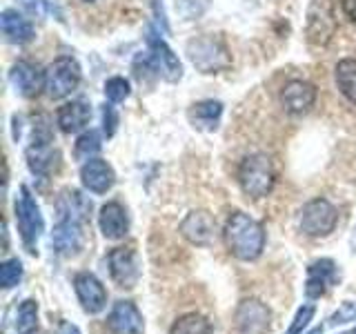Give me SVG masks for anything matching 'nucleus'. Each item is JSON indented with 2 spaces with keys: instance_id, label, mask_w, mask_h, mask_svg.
<instances>
[{
  "instance_id": "obj_1",
  "label": "nucleus",
  "mask_w": 356,
  "mask_h": 334,
  "mask_svg": "<svg viewBox=\"0 0 356 334\" xmlns=\"http://www.w3.org/2000/svg\"><path fill=\"white\" fill-rule=\"evenodd\" d=\"M225 245L241 261H256L265 250V230L245 212H232L225 223Z\"/></svg>"
},
{
  "instance_id": "obj_2",
  "label": "nucleus",
  "mask_w": 356,
  "mask_h": 334,
  "mask_svg": "<svg viewBox=\"0 0 356 334\" xmlns=\"http://www.w3.org/2000/svg\"><path fill=\"white\" fill-rule=\"evenodd\" d=\"M187 56L192 65L203 74H218L232 65V56L225 40L214 33H205L187 42Z\"/></svg>"
},
{
  "instance_id": "obj_3",
  "label": "nucleus",
  "mask_w": 356,
  "mask_h": 334,
  "mask_svg": "<svg viewBox=\"0 0 356 334\" xmlns=\"http://www.w3.org/2000/svg\"><path fill=\"white\" fill-rule=\"evenodd\" d=\"M27 165L36 176H49L58 170L60 152L54 148V134L47 118H38V125H33V138L27 148Z\"/></svg>"
},
{
  "instance_id": "obj_4",
  "label": "nucleus",
  "mask_w": 356,
  "mask_h": 334,
  "mask_svg": "<svg viewBox=\"0 0 356 334\" xmlns=\"http://www.w3.org/2000/svg\"><path fill=\"white\" fill-rule=\"evenodd\" d=\"M238 183L241 189L252 198H263L274 187V167L265 154L245 156L238 167Z\"/></svg>"
},
{
  "instance_id": "obj_5",
  "label": "nucleus",
  "mask_w": 356,
  "mask_h": 334,
  "mask_svg": "<svg viewBox=\"0 0 356 334\" xmlns=\"http://www.w3.org/2000/svg\"><path fill=\"white\" fill-rule=\"evenodd\" d=\"M16 223L20 239L25 243V248L29 254H36L38 250V239L44 230V221L40 214V207L36 203V198L29 192L27 185H20L18 198H16Z\"/></svg>"
},
{
  "instance_id": "obj_6",
  "label": "nucleus",
  "mask_w": 356,
  "mask_h": 334,
  "mask_svg": "<svg viewBox=\"0 0 356 334\" xmlns=\"http://www.w3.org/2000/svg\"><path fill=\"white\" fill-rule=\"evenodd\" d=\"M81 83V67L70 56L56 58L44 72V89L51 98H65Z\"/></svg>"
},
{
  "instance_id": "obj_7",
  "label": "nucleus",
  "mask_w": 356,
  "mask_h": 334,
  "mask_svg": "<svg viewBox=\"0 0 356 334\" xmlns=\"http://www.w3.org/2000/svg\"><path fill=\"white\" fill-rule=\"evenodd\" d=\"M339 223V212L327 198H314L300 212V230L307 237H327Z\"/></svg>"
},
{
  "instance_id": "obj_8",
  "label": "nucleus",
  "mask_w": 356,
  "mask_h": 334,
  "mask_svg": "<svg viewBox=\"0 0 356 334\" xmlns=\"http://www.w3.org/2000/svg\"><path fill=\"white\" fill-rule=\"evenodd\" d=\"M107 265L111 281L118 287L131 289L140 278V267H138V256L131 248H114L107 254Z\"/></svg>"
},
{
  "instance_id": "obj_9",
  "label": "nucleus",
  "mask_w": 356,
  "mask_h": 334,
  "mask_svg": "<svg viewBox=\"0 0 356 334\" xmlns=\"http://www.w3.org/2000/svg\"><path fill=\"white\" fill-rule=\"evenodd\" d=\"M272 323V312L267 305H263L261 301H243L236 308V315H234V326L241 334H265L270 330Z\"/></svg>"
},
{
  "instance_id": "obj_10",
  "label": "nucleus",
  "mask_w": 356,
  "mask_h": 334,
  "mask_svg": "<svg viewBox=\"0 0 356 334\" xmlns=\"http://www.w3.org/2000/svg\"><path fill=\"white\" fill-rule=\"evenodd\" d=\"M74 289L87 315H100L107 308V289L92 272H78L74 276Z\"/></svg>"
},
{
  "instance_id": "obj_11",
  "label": "nucleus",
  "mask_w": 356,
  "mask_h": 334,
  "mask_svg": "<svg viewBox=\"0 0 356 334\" xmlns=\"http://www.w3.org/2000/svg\"><path fill=\"white\" fill-rule=\"evenodd\" d=\"M147 47H149V56L154 61L156 72H159L165 81L176 83L178 78L183 76L181 61H178V56L167 47V42L154 29H149V33H147Z\"/></svg>"
},
{
  "instance_id": "obj_12",
  "label": "nucleus",
  "mask_w": 356,
  "mask_h": 334,
  "mask_svg": "<svg viewBox=\"0 0 356 334\" xmlns=\"http://www.w3.org/2000/svg\"><path fill=\"white\" fill-rule=\"evenodd\" d=\"M337 31V20L327 0H314L307 11V40L314 45H327Z\"/></svg>"
},
{
  "instance_id": "obj_13",
  "label": "nucleus",
  "mask_w": 356,
  "mask_h": 334,
  "mask_svg": "<svg viewBox=\"0 0 356 334\" xmlns=\"http://www.w3.org/2000/svg\"><path fill=\"white\" fill-rule=\"evenodd\" d=\"M85 237H83V223L74 218H58L51 232V248L60 256H76L83 250Z\"/></svg>"
},
{
  "instance_id": "obj_14",
  "label": "nucleus",
  "mask_w": 356,
  "mask_h": 334,
  "mask_svg": "<svg viewBox=\"0 0 356 334\" xmlns=\"http://www.w3.org/2000/svg\"><path fill=\"white\" fill-rule=\"evenodd\" d=\"M107 328L111 334H143L145 321L131 301H116L107 317Z\"/></svg>"
},
{
  "instance_id": "obj_15",
  "label": "nucleus",
  "mask_w": 356,
  "mask_h": 334,
  "mask_svg": "<svg viewBox=\"0 0 356 334\" xmlns=\"http://www.w3.org/2000/svg\"><path fill=\"white\" fill-rule=\"evenodd\" d=\"M181 234L194 245H209L216 234V221L205 209H194L183 218Z\"/></svg>"
},
{
  "instance_id": "obj_16",
  "label": "nucleus",
  "mask_w": 356,
  "mask_h": 334,
  "mask_svg": "<svg viewBox=\"0 0 356 334\" xmlns=\"http://www.w3.org/2000/svg\"><path fill=\"white\" fill-rule=\"evenodd\" d=\"M339 281V267L332 259H318L307 267L305 294L309 299H321L327 292V287Z\"/></svg>"
},
{
  "instance_id": "obj_17",
  "label": "nucleus",
  "mask_w": 356,
  "mask_h": 334,
  "mask_svg": "<svg viewBox=\"0 0 356 334\" xmlns=\"http://www.w3.org/2000/svg\"><path fill=\"white\" fill-rule=\"evenodd\" d=\"M81 181L83 185L94 194H105L111 189L116 181V174L111 170V165L103 159H92L85 161V165L81 167Z\"/></svg>"
},
{
  "instance_id": "obj_18",
  "label": "nucleus",
  "mask_w": 356,
  "mask_h": 334,
  "mask_svg": "<svg viewBox=\"0 0 356 334\" xmlns=\"http://www.w3.org/2000/svg\"><path fill=\"white\" fill-rule=\"evenodd\" d=\"M11 83H14L16 92L22 94V96H38V92L42 89L44 85V72L40 70L38 65H33L29 61H20L16 63L14 67H11Z\"/></svg>"
},
{
  "instance_id": "obj_19",
  "label": "nucleus",
  "mask_w": 356,
  "mask_h": 334,
  "mask_svg": "<svg viewBox=\"0 0 356 334\" xmlns=\"http://www.w3.org/2000/svg\"><path fill=\"white\" fill-rule=\"evenodd\" d=\"M316 100V87L307 81H289L281 92V103L289 114L307 111Z\"/></svg>"
},
{
  "instance_id": "obj_20",
  "label": "nucleus",
  "mask_w": 356,
  "mask_h": 334,
  "mask_svg": "<svg viewBox=\"0 0 356 334\" xmlns=\"http://www.w3.org/2000/svg\"><path fill=\"white\" fill-rule=\"evenodd\" d=\"M98 225H100V232H103L105 239H111V241L122 239L129 230V218H127L125 207L116 203V200L103 205L100 207V214H98Z\"/></svg>"
},
{
  "instance_id": "obj_21",
  "label": "nucleus",
  "mask_w": 356,
  "mask_h": 334,
  "mask_svg": "<svg viewBox=\"0 0 356 334\" xmlns=\"http://www.w3.org/2000/svg\"><path fill=\"white\" fill-rule=\"evenodd\" d=\"M0 27H3V33L7 36V40L14 45L31 42L33 36H36L31 22L27 18H22L16 9H5L3 14H0Z\"/></svg>"
},
{
  "instance_id": "obj_22",
  "label": "nucleus",
  "mask_w": 356,
  "mask_h": 334,
  "mask_svg": "<svg viewBox=\"0 0 356 334\" xmlns=\"http://www.w3.org/2000/svg\"><path fill=\"white\" fill-rule=\"evenodd\" d=\"M56 120H58V125L65 134L78 132L92 120V107H89L85 100H72V103H65L58 109Z\"/></svg>"
},
{
  "instance_id": "obj_23",
  "label": "nucleus",
  "mask_w": 356,
  "mask_h": 334,
  "mask_svg": "<svg viewBox=\"0 0 356 334\" xmlns=\"http://www.w3.org/2000/svg\"><path fill=\"white\" fill-rule=\"evenodd\" d=\"M56 209H58V218H74L78 223H85L89 218V212H92V200H87L76 189H65L58 196Z\"/></svg>"
},
{
  "instance_id": "obj_24",
  "label": "nucleus",
  "mask_w": 356,
  "mask_h": 334,
  "mask_svg": "<svg viewBox=\"0 0 356 334\" xmlns=\"http://www.w3.org/2000/svg\"><path fill=\"white\" fill-rule=\"evenodd\" d=\"M220 114L222 105L218 100H200V103L192 105V109H189V120L198 129H214L220 120Z\"/></svg>"
},
{
  "instance_id": "obj_25",
  "label": "nucleus",
  "mask_w": 356,
  "mask_h": 334,
  "mask_svg": "<svg viewBox=\"0 0 356 334\" xmlns=\"http://www.w3.org/2000/svg\"><path fill=\"white\" fill-rule=\"evenodd\" d=\"M337 85L341 94L356 105V61L345 58L337 65Z\"/></svg>"
},
{
  "instance_id": "obj_26",
  "label": "nucleus",
  "mask_w": 356,
  "mask_h": 334,
  "mask_svg": "<svg viewBox=\"0 0 356 334\" xmlns=\"http://www.w3.org/2000/svg\"><path fill=\"white\" fill-rule=\"evenodd\" d=\"M38 328V303L33 299L22 301L16 312V332L18 334H31Z\"/></svg>"
},
{
  "instance_id": "obj_27",
  "label": "nucleus",
  "mask_w": 356,
  "mask_h": 334,
  "mask_svg": "<svg viewBox=\"0 0 356 334\" xmlns=\"http://www.w3.org/2000/svg\"><path fill=\"white\" fill-rule=\"evenodd\" d=\"M170 334H211V323L205 317L192 312V315L178 319L172 326Z\"/></svg>"
},
{
  "instance_id": "obj_28",
  "label": "nucleus",
  "mask_w": 356,
  "mask_h": 334,
  "mask_svg": "<svg viewBox=\"0 0 356 334\" xmlns=\"http://www.w3.org/2000/svg\"><path fill=\"white\" fill-rule=\"evenodd\" d=\"M100 152V134L98 132H85L81 138L76 141V159L78 161H92Z\"/></svg>"
},
{
  "instance_id": "obj_29",
  "label": "nucleus",
  "mask_w": 356,
  "mask_h": 334,
  "mask_svg": "<svg viewBox=\"0 0 356 334\" xmlns=\"http://www.w3.org/2000/svg\"><path fill=\"white\" fill-rule=\"evenodd\" d=\"M22 278V263L18 259H9L0 265V285L3 289H11L20 283Z\"/></svg>"
},
{
  "instance_id": "obj_30",
  "label": "nucleus",
  "mask_w": 356,
  "mask_h": 334,
  "mask_svg": "<svg viewBox=\"0 0 356 334\" xmlns=\"http://www.w3.org/2000/svg\"><path fill=\"white\" fill-rule=\"evenodd\" d=\"M105 96L109 103H122L127 96H129V83L125 81V78H109V81L105 83Z\"/></svg>"
},
{
  "instance_id": "obj_31",
  "label": "nucleus",
  "mask_w": 356,
  "mask_h": 334,
  "mask_svg": "<svg viewBox=\"0 0 356 334\" xmlns=\"http://www.w3.org/2000/svg\"><path fill=\"white\" fill-rule=\"evenodd\" d=\"M314 312H316V308L314 305H303L298 312H296V317H294V323L289 326V330L285 332V334H303V330L309 326V321H312V317H314Z\"/></svg>"
},
{
  "instance_id": "obj_32",
  "label": "nucleus",
  "mask_w": 356,
  "mask_h": 334,
  "mask_svg": "<svg viewBox=\"0 0 356 334\" xmlns=\"http://www.w3.org/2000/svg\"><path fill=\"white\" fill-rule=\"evenodd\" d=\"M350 321H356V303H343L330 317V326H343V323H350Z\"/></svg>"
},
{
  "instance_id": "obj_33",
  "label": "nucleus",
  "mask_w": 356,
  "mask_h": 334,
  "mask_svg": "<svg viewBox=\"0 0 356 334\" xmlns=\"http://www.w3.org/2000/svg\"><path fill=\"white\" fill-rule=\"evenodd\" d=\"M116 125H118V114H116L114 105H105L103 107V132H105L107 138L114 136Z\"/></svg>"
},
{
  "instance_id": "obj_34",
  "label": "nucleus",
  "mask_w": 356,
  "mask_h": 334,
  "mask_svg": "<svg viewBox=\"0 0 356 334\" xmlns=\"http://www.w3.org/2000/svg\"><path fill=\"white\" fill-rule=\"evenodd\" d=\"M25 5H27V9H31L33 14H58L60 16V11L56 9L51 3H47V0H25Z\"/></svg>"
},
{
  "instance_id": "obj_35",
  "label": "nucleus",
  "mask_w": 356,
  "mask_h": 334,
  "mask_svg": "<svg viewBox=\"0 0 356 334\" xmlns=\"http://www.w3.org/2000/svg\"><path fill=\"white\" fill-rule=\"evenodd\" d=\"M341 7L345 14H348V18L356 22V0H341Z\"/></svg>"
},
{
  "instance_id": "obj_36",
  "label": "nucleus",
  "mask_w": 356,
  "mask_h": 334,
  "mask_svg": "<svg viewBox=\"0 0 356 334\" xmlns=\"http://www.w3.org/2000/svg\"><path fill=\"white\" fill-rule=\"evenodd\" d=\"M56 334H81V330H78L70 321H60V326H58V330H56Z\"/></svg>"
},
{
  "instance_id": "obj_37",
  "label": "nucleus",
  "mask_w": 356,
  "mask_h": 334,
  "mask_svg": "<svg viewBox=\"0 0 356 334\" xmlns=\"http://www.w3.org/2000/svg\"><path fill=\"white\" fill-rule=\"evenodd\" d=\"M309 334H323V328H314Z\"/></svg>"
},
{
  "instance_id": "obj_38",
  "label": "nucleus",
  "mask_w": 356,
  "mask_h": 334,
  "mask_svg": "<svg viewBox=\"0 0 356 334\" xmlns=\"http://www.w3.org/2000/svg\"><path fill=\"white\" fill-rule=\"evenodd\" d=\"M352 334H356V328H354V330H352Z\"/></svg>"
},
{
  "instance_id": "obj_39",
  "label": "nucleus",
  "mask_w": 356,
  "mask_h": 334,
  "mask_svg": "<svg viewBox=\"0 0 356 334\" xmlns=\"http://www.w3.org/2000/svg\"><path fill=\"white\" fill-rule=\"evenodd\" d=\"M87 3H89V0H87Z\"/></svg>"
}]
</instances>
